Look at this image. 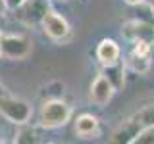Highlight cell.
Here are the masks:
<instances>
[{"instance_id": "6da1fadb", "label": "cell", "mask_w": 154, "mask_h": 144, "mask_svg": "<svg viewBox=\"0 0 154 144\" xmlns=\"http://www.w3.org/2000/svg\"><path fill=\"white\" fill-rule=\"evenodd\" d=\"M71 119V106L62 98H46L38 112V125L42 129H58Z\"/></svg>"}, {"instance_id": "7a4b0ae2", "label": "cell", "mask_w": 154, "mask_h": 144, "mask_svg": "<svg viewBox=\"0 0 154 144\" xmlns=\"http://www.w3.org/2000/svg\"><path fill=\"white\" fill-rule=\"evenodd\" d=\"M0 115L14 125H25L33 117V106L23 98L4 92L0 96Z\"/></svg>"}, {"instance_id": "3957f363", "label": "cell", "mask_w": 154, "mask_h": 144, "mask_svg": "<svg viewBox=\"0 0 154 144\" xmlns=\"http://www.w3.org/2000/svg\"><path fill=\"white\" fill-rule=\"evenodd\" d=\"M33 50V42L21 33H2L0 31V56L6 60H25Z\"/></svg>"}, {"instance_id": "277c9868", "label": "cell", "mask_w": 154, "mask_h": 144, "mask_svg": "<svg viewBox=\"0 0 154 144\" xmlns=\"http://www.w3.org/2000/svg\"><path fill=\"white\" fill-rule=\"evenodd\" d=\"M152 44L148 40H135L131 42V48L127 50V56L123 58L125 69L133 73L144 75L150 71V56H152Z\"/></svg>"}, {"instance_id": "5b68a950", "label": "cell", "mask_w": 154, "mask_h": 144, "mask_svg": "<svg viewBox=\"0 0 154 144\" xmlns=\"http://www.w3.org/2000/svg\"><path fill=\"white\" fill-rule=\"evenodd\" d=\"M42 31L46 33L48 38H52L54 42H66L71 37V27L67 23V19L64 16H60L54 10H48L46 16L41 21Z\"/></svg>"}, {"instance_id": "8992f818", "label": "cell", "mask_w": 154, "mask_h": 144, "mask_svg": "<svg viewBox=\"0 0 154 144\" xmlns=\"http://www.w3.org/2000/svg\"><path fill=\"white\" fill-rule=\"evenodd\" d=\"M48 10H50L48 0H25L19 8L14 10V14L25 25H41Z\"/></svg>"}, {"instance_id": "52a82bcc", "label": "cell", "mask_w": 154, "mask_h": 144, "mask_svg": "<svg viewBox=\"0 0 154 144\" xmlns=\"http://www.w3.org/2000/svg\"><path fill=\"white\" fill-rule=\"evenodd\" d=\"M122 35L129 42H135V40L154 42V25L143 21V19H129L122 25Z\"/></svg>"}, {"instance_id": "ba28073f", "label": "cell", "mask_w": 154, "mask_h": 144, "mask_svg": "<svg viewBox=\"0 0 154 144\" xmlns=\"http://www.w3.org/2000/svg\"><path fill=\"white\" fill-rule=\"evenodd\" d=\"M116 92V86L112 85V81L108 79L104 73L96 75L94 81L91 83V90H89V98L91 102L96 106H106L112 100V96Z\"/></svg>"}, {"instance_id": "9c48e42d", "label": "cell", "mask_w": 154, "mask_h": 144, "mask_svg": "<svg viewBox=\"0 0 154 144\" xmlns=\"http://www.w3.org/2000/svg\"><path fill=\"white\" fill-rule=\"evenodd\" d=\"M94 56H96V60L100 62L102 67L104 65H112V64L122 62V48H119V44L114 40V38H102V40L96 44Z\"/></svg>"}, {"instance_id": "30bf717a", "label": "cell", "mask_w": 154, "mask_h": 144, "mask_svg": "<svg viewBox=\"0 0 154 144\" xmlns=\"http://www.w3.org/2000/svg\"><path fill=\"white\" fill-rule=\"evenodd\" d=\"M139 129H141L139 121L135 117H129V119H125L112 134H110L108 140L112 144H133V138L137 136Z\"/></svg>"}, {"instance_id": "8fae6325", "label": "cell", "mask_w": 154, "mask_h": 144, "mask_svg": "<svg viewBox=\"0 0 154 144\" xmlns=\"http://www.w3.org/2000/svg\"><path fill=\"white\" fill-rule=\"evenodd\" d=\"M73 131H75L77 136H81V138H93L100 131V123L93 113H81L79 117L75 119Z\"/></svg>"}, {"instance_id": "7c38bea8", "label": "cell", "mask_w": 154, "mask_h": 144, "mask_svg": "<svg viewBox=\"0 0 154 144\" xmlns=\"http://www.w3.org/2000/svg\"><path fill=\"white\" fill-rule=\"evenodd\" d=\"M125 64L123 62H118V64H112V65H104V75L112 81V85L116 86V90L122 88L123 83H125Z\"/></svg>"}, {"instance_id": "4fadbf2b", "label": "cell", "mask_w": 154, "mask_h": 144, "mask_svg": "<svg viewBox=\"0 0 154 144\" xmlns=\"http://www.w3.org/2000/svg\"><path fill=\"white\" fill-rule=\"evenodd\" d=\"M41 140L42 138H41V134H38V131L33 129V127H29V123L21 125V129L17 131L16 138H14V142H41Z\"/></svg>"}, {"instance_id": "5bb4252c", "label": "cell", "mask_w": 154, "mask_h": 144, "mask_svg": "<svg viewBox=\"0 0 154 144\" xmlns=\"http://www.w3.org/2000/svg\"><path fill=\"white\" fill-rule=\"evenodd\" d=\"M133 117L139 121V125H141V127L154 125V104H148V106H144V108H141L137 113L133 115Z\"/></svg>"}, {"instance_id": "9a60e30c", "label": "cell", "mask_w": 154, "mask_h": 144, "mask_svg": "<svg viewBox=\"0 0 154 144\" xmlns=\"http://www.w3.org/2000/svg\"><path fill=\"white\" fill-rule=\"evenodd\" d=\"M133 144H154V125L141 127L137 136L133 138Z\"/></svg>"}, {"instance_id": "2e32d148", "label": "cell", "mask_w": 154, "mask_h": 144, "mask_svg": "<svg viewBox=\"0 0 154 144\" xmlns=\"http://www.w3.org/2000/svg\"><path fill=\"white\" fill-rule=\"evenodd\" d=\"M23 2H25V0H6V8L10 10V12H14V10L19 8Z\"/></svg>"}, {"instance_id": "e0dca14e", "label": "cell", "mask_w": 154, "mask_h": 144, "mask_svg": "<svg viewBox=\"0 0 154 144\" xmlns=\"http://www.w3.org/2000/svg\"><path fill=\"white\" fill-rule=\"evenodd\" d=\"M125 4H129V6H139V4H144L146 0H123Z\"/></svg>"}, {"instance_id": "ac0fdd59", "label": "cell", "mask_w": 154, "mask_h": 144, "mask_svg": "<svg viewBox=\"0 0 154 144\" xmlns=\"http://www.w3.org/2000/svg\"><path fill=\"white\" fill-rule=\"evenodd\" d=\"M6 12H8V8H6V0H0V16H4Z\"/></svg>"}, {"instance_id": "d6986e66", "label": "cell", "mask_w": 154, "mask_h": 144, "mask_svg": "<svg viewBox=\"0 0 154 144\" xmlns=\"http://www.w3.org/2000/svg\"><path fill=\"white\" fill-rule=\"evenodd\" d=\"M150 71H154V44H152V56H150Z\"/></svg>"}, {"instance_id": "ffe728a7", "label": "cell", "mask_w": 154, "mask_h": 144, "mask_svg": "<svg viewBox=\"0 0 154 144\" xmlns=\"http://www.w3.org/2000/svg\"><path fill=\"white\" fill-rule=\"evenodd\" d=\"M148 8H150V12H152V16H154V0H148Z\"/></svg>"}, {"instance_id": "44dd1931", "label": "cell", "mask_w": 154, "mask_h": 144, "mask_svg": "<svg viewBox=\"0 0 154 144\" xmlns=\"http://www.w3.org/2000/svg\"><path fill=\"white\" fill-rule=\"evenodd\" d=\"M4 92H6V88H4V85H2V83H0V96H2Z\"/></svg>"}, {"instance_id": "7402d4cb", "label": "cell", "mask_w": 154, "mask_h": 144, "mask_svg": "<svg viewBox=\"0 0 154 144\" xmlns=\"http://www.w3.org/2000/svg\"><path fill=\"white\" fill-rule=\"evenodd\" d=\"M0 58H2V56H0Z\"/></svg>"}]
</instances>
